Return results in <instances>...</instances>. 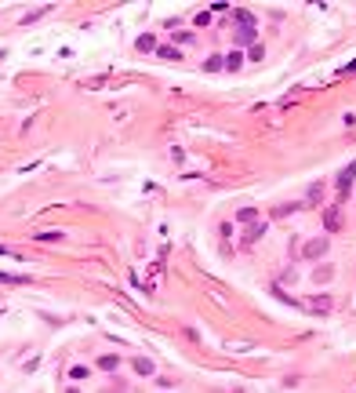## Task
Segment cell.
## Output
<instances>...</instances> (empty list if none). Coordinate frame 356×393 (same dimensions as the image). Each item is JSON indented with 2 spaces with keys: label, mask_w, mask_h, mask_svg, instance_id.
<instances>
[{
  "label": "cell",
  "mask_w": 356,
  "mask_h": 393,
  "mask_svg": "<svg viewBox=\"0 0 356 393\" xmlns=\"http://www.w3.org/2000/svg\"><path fill=\"white\" fill-rule=\"evenodd\" d=\"M327 248H331L327 237H316V241H309V244L302 248V255H305V259H320V255H327Z\"/></svg>",
  "instance_id": "6da1fadb"
},
{
  "label": "cell",
  "mask_w": 356,
  "mask_h": 393,
  "mask_svg": "<svg viewBox=\"0 0 356 393\" xmlns=\"http://www.w3.org/2000/svg\"><path fill=\"white\" fill-rule=\"evenodd\" d=\"M255 36H258L255 26H240V29H236V44H251L255 48Z\"/></svg>",
  "instance_id": "7a4b0ae2"
},
{
  "label": "cell",
  "mask_w": 356,
  "mask_h": 393,
  "mask_svg": "<svg viewBox=\"0 0 356 393\" xmlns=\"http://www.w3.org/2000/svg\"><path fill=\"white\" fill-rule=\"evenodd\" d=\"M352 179H356V161H352V164H349V168H345V171H342V175H338V189H342V193H345V189H349V186H352Z\"/></svg>",
  "instance_id": "3957f363"
},
{
  "label": "cell",
  "mask_w": 356,
  "mask_h": 393,
  "mask_svg": "<svg viewBox=\"0 0 356 393\" xmlns=\"http://www.w3.org/2000/svg\"><path fill=\"white\" fill-rule=\"evenodd\" d=\"M338 222H342V211H338V208H327V211H324V226L334 233V229H338Z\"/></svg>",
  "instance_id": "277c9868"
},
{
  "label": "cell",
  "mask_w": 356,
  "mask_h": 393,
  "mask_svg": "<svg viewBox=\"0 0 356 393\" xmlns=\"http://www.w3.org/2000/svg\"><path fill=\"white\" fill-rule=\"evenodd\" d=\"M98 368L102 371H116L120 368V357H116V353H106V357H98Z\"/></svg>",
  "instance_id": "5b68a950"
},
{
  "label": "cell",
  "mask_w": 356,
  "mask_h": 393,
  "mask_svg": "<svg viewBox=\"0 0 356 393\" xmlns=\"http://www.w3.org/2000/svg\"><path fill=\"white\" fill-rule=\"evenodd\" d=\"M255 219H258V208H240L236 211V222H244V226H255Z\"/></svg>",
  "instance_id": "8992f818"
},
{
  "label": "cell",
  "mask_w": 356,
  "mask_h": 393,
  "mask_svg": "<svg viewBox=\"0 0 356 393\" xmlns=\"http://www.w3.org/2000/svg\"><path fill=\"white\" fill-rule=\"evenodd\" d=\"M240 66H244V55H240V51H229V55H225V69H229V73H236Z\"/></svg>",
  "instance_id": "52a82bcc"
},
{
  "label": "cell",
  "mask_w": 356,
  "mask_h": 393,
  "mask_svg": "<svg viewBox=\"0 0 356 393\" xmlns=\"http://www.w3.org/2000/svg\"><path fill=\"white\" fill-rule=\"evenodd\" d=\"M156 55L167 58V62H178V58H182V51H178V48H171V44H167V48H156Z\"/></svg>",
  "instance_id": "ba28073f"
},
{
  "label": "cell",
  "mask_w": 356,
  "mask_h": 393,
  "mask_svg": "<svg viewBox=\"0 0 356 393\" xmlns=\"http://www.w3.org/2000/svg\"><path fill=\"white\" fill-rule=\"evenodd\" d=\"M135 371L138 375H153V361L149 357H135Z\"/></svg>",
  "instance_id": "9c48e42d"
},
{
  "label": "cell",
  "mask_w": 356,
  "mask_h": 393,
  "mask_svg": "<svg viewBox=\"0 0 356 393\" xmlns=\"http://www.w3.org/2000/svg\"><path fill=\"white\" fill-rule=\"evenodd\" d=\"M204 69H207V73H218V69H225V58H218V55H211V58L204 62Z\"/></svg>",
  "instance_id": "30bf717a"
},
{
  "label": "cell",
  "mask_w": 356,
  "mask_h": 393,
  "mask_svg": "<svg viewBox=\"0 0 356 393\" xmlns=\"http://www.w3.org/2000/svg\"><path fill=\"white\" fill-rule=\"evenodd\" d=\"M262 233H265V222H262V226H251V229H247V237H244V244H255Z\"/></svg>",
  "instance_id": "8fae6325"
},
{
  "label": "cell",
  "mask_w": 356,
  "mask_h": 393,
  "mask_svg": "<svg viewBox=\"0 0 356 393\" xmlns=\"http://www.w3.org/2000/svg\"><path fill=\"white\" fill-rule=\"evenodd\" d=\"M331 273H334V269L324 266V269H316V273H312V281H316V284H327V281H331Z\"/></svg>",
  "instance_id": "7c38bea8"
},
{
  "label": "cell",
  "mask_w": 356,
  "mask_h": 393,
  "mask_svg": "<svg viewBox=\"0 0 356 393\" xmlns=\"http://www.w3.org/2000/svg\"><path fill=\"white\" fill-rule=\"evenodd\" d=\"M0 281H4V284H26L29 277H18V273H0Z\"/></svg>",
  "instance_id": "4fadbf2b"
},
{
  "label": "cell",
  "mask_w": 356,
  "mask_h": 393,
  "mask_svg": "<svg viewBox=\"0 0 356 393\" xmlns=\"http://www.w3.org/2000/svg\"><path fill=\"white\" fill-rule=\"evenodd\" d=\"M156 48V41H153V36L145 33V36H138V51H153Z\"/></svg>",
  "instance_id": "5bb4252c"
},
{
  "label": "cell",
  "mask_w": 356,
  "mask_h": 393,
  "mask_svg": "<svg viewBox=\"0 0 356 393\" xmlns=\"http://www.w3.org/2000/svg\"><path fill=\"white\" fill-rule=\"evenodd\" d=\"M233 18H236V22H240V26H255V18H251L247 11H233Z\"/></svg>",
  "instance_id": "9a60e30c"
},
{
  "label": "cell",
  "mask_w": 356,
  "mask_h": 393,
  "mask_svg": "<svg viewBox=\"0 0 356 393\" xmlns=\"http://www.w3.org/2000/svg\"><path fill=\"white\" fill-rule=\"evenodd\" d=\"M298 208H302V204H280V208H276V211H273V215H276V219H284V215H287V211H298Z\"/></svg>",
  "instance_id": "2e32d148"
},
{
  "label": "cell",
  "mask_w": 356,
  "mask_h": 393,
  "mask_svg": "<svg viewBox=\"0 0 356 393\" xmlns=\"http://www.w3.org/2000/svg\"><path fill=\"white\" fill-rule=\"evenodd\" d=\"M62 237V233L58 229H48V233H36V241H58Z\"/></svg>",
  "instance_id": "e0dca14e"
},
{
  "label": "cell",
  "mask_w": 356,
  "mask_h": 393,
  "mask_svg": "<svg viewBox=\"0 0 356 393\" xmlns=\"http://www.w3.org/2000/svg\"><path fill=\"white\" fill-rule=\"evenodd\" d=\"M247 55H251V58H255V62H262V58H265V48H262V44H255V48H251V51H247Z\"/></svg>",
  "instance_id": "ac0fdd59"
},
{
  "label": "cell",
  "mask_w": 356,
  "mask_h": 393,
  "mask_svg": "<svg viewBox=\"0 0 356 393\" xmlns=\"http://www.w3.org/2000/svg\"><path fill=\"white\" fill-rule=\"evenodd\" d=\"M69 375H73V379H88V368H84V364H76V368H73Z\"/></svg>",
  "instance_id": "d6986e66"
},
{
  "label": "cell",
  "mask_w": 356,
  "mask_h": 393,
  "mask_svg": "<svg viewBox=\"0 0 356 393\" xmlns=\"http://www.w3.org/2000/svg\"><path fill=\"white\" fill-rule=\"evenodd\" d=\"M69 393H80V389H69Z\"/></svg>",
  "instance_id": "ffe728a7"
}]
</instances>
